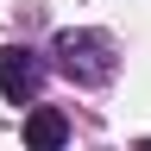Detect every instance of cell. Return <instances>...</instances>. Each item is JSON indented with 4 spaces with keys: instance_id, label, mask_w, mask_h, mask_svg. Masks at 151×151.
<instances>
[{
    "instance_id": "obj_1",
    "label": "cell",
    "mask_w": 151,
    "mask_h": 151,
    "mask_svg": "<svg viewBox=\"0 0 151 151\" xmlns=\"http://www.w3.org/2000/svg\"><path fill=\"white\" fill-rule=\"evenodd\" d=\"M50 50H57V69H63L69 82H82V88H101V82H113V69H120L107 32H57Z\"/></svg>"
},
{
    "instance_id": "obj_2",
    "label": "cell",
    "mask_w": 151,
    "mask_h": 151,
    "mask_svg": "<svg viewBox=\"0 0 151 151\" xmlns=\"http://www.w3.org/2000/svg\"><path fill=\"white\" fill-rule=\"evenodd\" d=\"M44 57L38 50H25V44H0V94H6L13 107H25V101H38V88H44Z\"/></svg>"
},
{
    "instance_id": "obj_3",
    "label": "cell",
    "mask_w": 151,
    "mask_h": 151,
    "mask_svg": "<svg viewBox=\"0 0 151 151\" xmlns=\"http://www.w3.org/2000/svg\"><path fill=\"white\" fill-rule=\"evenodd\" d=\"M69 139V120L57 107H32V120H25V151H57Z\"/></svg>"
},
{
    "instance_id": "obj_4",
    "label": "cell",
    "mask_w": 151,
    "mask_h": 151,
    "mask_svg": "<svg viewBox=\"0 0 151 151\" xmlns=\"http://www.w3.org/2000/svg\"><path fill=\"white\" fill-rule=\"evenodd\" d=\"M139 151H151V139H145V145H139Z\"/></svg>"
}]
</instances>
